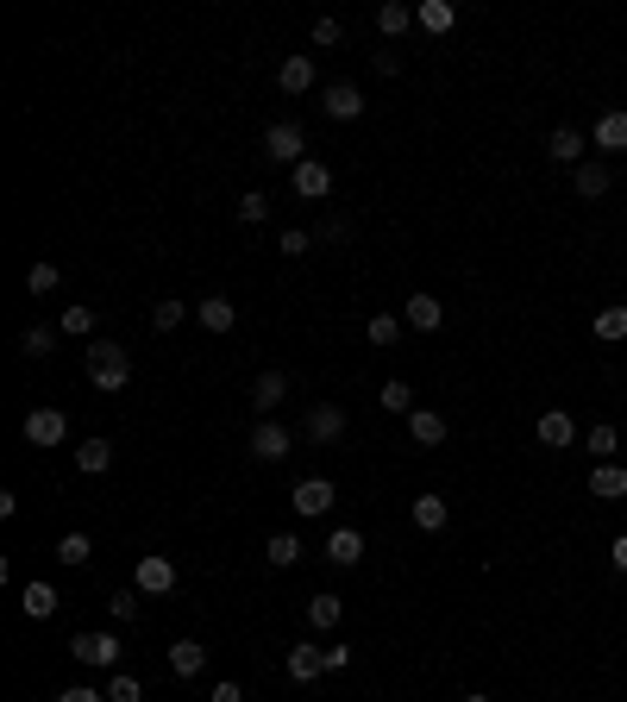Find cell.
Here are the masks:
<instances>
[{
  "instance_id": "obj_1",
  "label": "cell",
  "mask_w": 627,
  "mask_h": 702,
  "mask_svg": "<svg viewBox=\"0 0 627 702\" xmlns=\"http://www.w3.org/2000/svg\"><path fill=\"white\" fill-rule=\"evenodd\" d=\"M88 383L107 389V395H120L132 383V358H126V345H113V339H88Z\"/></svg>"
},
{
  "instance_id": "obj_2",
  "label": "cell",
  "mask_w": 627,
  "mask_h": 702,
  "mask_svg": "<svg viewBox=\"0 0 627 702\" xmlns=\"http://www.w3.org/2000/svg\"><path fill=\"white\" fill-rule=\"evenodd\" d=\"M69 659L95 665V671H113V665H120V634H76V640H69Z\"/></svg>"
},
{
  "instance_id": "obj_3",
  "label": "cell",
  "mask_w": 627,
  "mask_h": 702,
  "mask_svg": "<svg viewBox=\"0 0 627 702\" xmlns=\"http://www.w3.org/2000/svg\"><path fill=\"white\" fill-rule=\"evenodd\" d=\"M301 151H308V132H301L295 120H276V126L264 132V157H270V163H289V170H295Z\"/></svg>"
},
{
  "instance_id": "obj_4",
  "label": "cell",
  "mask_w": 627,
  "mask_h": 702,
  "mask_svg": "<svg viewBox=\"0 0 627 702\" xmlns=\"http://www.w3.org/2000/svg\"><path fill=\"white\" fill-rule=\"evenodd\" d=\"M289 502H295V514H308V521H320V514H327V508L339 502V489H333L327 477H301Z\"/></svg>"
},
{
  "instance_id": "obj_5",
  "label": "cell",
  "mask_w": 627,
  "mask_h": 702,
  "mask_svg": "<svg viewBox=\"0 0 627 702\" xmlns=\"http://www.w3.org/2000/svg\"><path fill=\"white\" fill-rule=\"evenodd\" d=\"M289 189H295L301 201H327V189H333V170H327V163H314V157H301L295 170H289Z\"/></svg>"
},
{
  "instance_id": "obj_6",
  "label": "cell",
  "mask_w": 627,
  "mask_h": 702,
  "mask_svg": "<svg viewBox=\"0 0 627 702\" xmlns=\"http://www.w3.org/2000/svg\"><path fill=\"white\" fill-rule=\"evenodd\" d=\"M301 433H308L314 446H333V439L345 433V408H339V402H314L308 420H301Z\"/></svg>"
},
{
  "instance_id": "obj_7",
  "label": "cell",
  "mask_w": 627,
  "mask_h": 702,
  "mask_svg": "<svg viewBox=\"0 0 627 702\" xmlns=\"http://www.w3.org/2000/svg\"><path fill=\"white\" fill-rule=\"evenodd\" d=\"M251 458H258V464H283L289 458V427L258 420V427H251Z\"/></svg>"
},
{
  "instance_id": "obj_8",
  "label": "cell",
  "mask_w": 627,
  "mask_h": 702,
  "mask_svg": "<svg viewBox=\"0 0 627 702\" xmlns=\"http://www.w3.org/2000/svg\"><path fill=\"white\" fill-rule=\"evenodd\" d=\"M26 439H32V446H63V439H69L63 408H32L26 414Z\"/></svg>"
},
{
  "instance_id": "obj_9",
  "label": "cell",
  "mask_w": 627,
  "mask_h": 702,
  "mask_svg": "<svg viewBox=\"0 0 627 702\" xmlns=\"http://www.w3.org/2000/svg\"><path fill=\"white\" fill-rule=\"evenodd\" d=\"M138 590H145V596H170V590H176V565H170L164 552H145V558H138Z\"/></svg>"
},
{
  "instance_id": "obj_10",
  "label": "cell",
  "mask_w": 627,
  "mask_h": 702,
  "mask_svg": "<svg viewBox=\"0 0 627 702\" xmlns=\"http://www.w3.org/2000/svg\"><path fill=\"white\" fill-rule=\"evenodd\" d=\"M584 151H590V138L577 132V126H559V132L546 138V157H552V163H571V170L584 163Z\"/></svg>"
},
{
  "instance_id": "obj_11",
  "label": "cell",
  "mask_w": 627,
  "mask_h": 702,
  "mask_svg": "<svg viewBox=\"0 0 627 702\" xmlns=\"http://www.w3.org/2000/svg\"><path fill=\"white\" fill-rule=\"evenodd\" d=\"M327 558H333L339 571H352L358 558H364V533H358V527H333V533H327Z\"/></svg>"
},
{
  "instance_id": "obj_12",
  "label": "cell",
  "mask_w": 627,
  "mask_h": 702,
  "mask_svg": "<svg viewBox=\"0 0 627 702\" xmlns=\"http://www.w3.org/2000/svg\"><path fill=\"white\" fill-rule=\"evenodd\" d=\"M414 26L433 32V38H446L458 26V7H452V0H421V7H414Z\"/></svg>"
},
{
  "instance_id": "obj_13",
  "label": "cell",
  "mask_w": 627,
  "mask_h": 702,
  "mask_svg": "<svg viewBox=\"0 0 627 702\" xmlns=\"http://www.w3.org/2000/svg\"><path fill=\"white\" fill-rule=\"evenodd\" d=\"M320 107H327V120H358V113H364V95H358L352 82H333L327 95H320Z\"/></svg>"
},
{
  "instance_id": "obj_14",
  "label": "cell",
  "mask_w": 627,
  "mask_h": 702,
  "mask_svg": "<svg viewBox=\"0 0 627 702\" xmlns=\"http://www.w3.org/2000/svg\"><path fill=\"white\" fill-rule=\"evenodd\" d=\"M201 326L207 333H232V326H239V308H232V295H201Z\"/></svg>"
},
{
  "instance_id": "obj_15",
  "label": "cell",
  "mask_w": 627,
  "mask_h": 702,
  "mask_svg": "<svg viewBox=\"0 0 627 702\" xmlns=\"http://www.w3.org/2000/svg\"><path fill=\"white\" fill-rule=\"evenodd\" d=\"M571 439H577V420H571L565 408H546V414H540V446H552V452H565V446H571Z\"/></svg>"
},
{
  "instance_id": "obj_16",
  "label": "cell",
  "mask_w": 627,
  "mask_h": 702,
  "mask_svg": "<svg viewBox=\"0 0 627 702\" xmlns=\"http://www.w3.org/2000/svg\"><path fill=\"white\" fill-rule=\"evenodd\" d=\"M402 320L414 326V333H439V320H446V308H439V295H408Z\"/></svg>"
},
{
  "instance_id": "obj_17",
  "label": "cell",
  "mask_w": 627,
  "mask_h": 702,
  "mask_svg": "<svg viewBox=\"0 0 627 702\" xmlns=\"http://www.w3.org/2000/svg\"><path fill=\"white\" fill-rule=\"evenodd\" d=\"M408 439H414V446H439V439H446V414H439V408H414L408 414Z\"/></svg>"
},
{
  "instance_id": "obj_18",
  "label": "cell",
  "mask_w": 627,
  "mask_h": 702,
  "mask_svg": "<svg viewBox=\"0 0 627 702\" xmlns=\"http://www.w3.org/2000/svg\"><path fill=\"white\" fill-rule=\"evenodd\" d=\"M276 88H283V95H308V88H314V63H308V57H283V69H276Z\"/></svg>"
},
{
  "instance_id": "obj_19",
  "label": "cell",
  "mask_w": 627,
  "mask_h": 702,
  "mask_svg": "<svg viewBox=\"0 0 627 702\" xmlns=\"http://www.w3.org/2000/svg\"><path fill=\"white\" fill-rule=\"evenodd\" d=\"M170 671H176V677H201V671H207V646H201V640H176V646H170Z\"/></svg>"
},
{
  "instance_id": "obj_20",
  "label": "cell",
  "mask_w": 627,
  "mask_h": 702,
  "mask_svg": "<svg viewBox=\"0 0 627 702\" xmlns=\"http://www.w3.org/2000/svg\"><path fill=\"white\" fill-rule=\"evenodd\" d=\"M283 395H289V377H283V370H264V377L251 383V408H258V414H270L276 402H283Z\"/></svg>"
},
{
  "instance_id": "obj_21",
  "label": "cell",
  "mask_w": 627,
  "mask_h": 702,
  "mask_svg": "<svg viewBox=\"0 0 627 702\" xmlns=\"http://www.w3.org/2000/svg\"><path fill=\"white\" fill-rule=\"evenodd\" d=\"M19 608H26L32 621H51L57 608H63V596L51 590V583H26V596H19Z\"/></svg>"
},
{
  "instance_id": "obj_22",
  "label": "cell",
  "mask_w": 627,
  "mask_h": 702,
  "mask_svg": "<svg viewBox=\"0 0 627 702\" xmlns=\"http://www.w3.org/2000/svg\"><path fill=\"white\" fill-rule=\"evenodd\" d=\"M408 514H414V527H421V533H439V527H446V521H452V508H446V502H439V496H433V489H427V496H414V508H408Z\"/></svg>"
},
{
  "instance_id": "obj_23",
  "label": "cell",
  "mask_w": 627,
  "mask_h": 702,
  "mask_svg": "<svg viewBox=\"0 0 627 702\" xmlns=\"http://www.w3.org/2000/svg\"><path fill=\"white\" fill-rule=\"evenodd\" d=\"M590 496L621 502L627 496V471H621V464H596V471H590Z\"/></svg>"
},
{
  "instance_id": "obj_24",
  "label": "cell",
  "mask_w": 627,
  "mask_h": 702,
  "mask_svg": "<svg viewBox=\"0 0 627 702\" xmlns=\"http://www.w3.org/2000/svg\"><path fill=\"white\" fill-rule=\"evenodd\" d=\"M596 151H627V113L621 107H609L596 120Z\"/></svg>"
},
{
  "instance_id": "obj_25",
  "label": "cell",
  "mask_w": 627,
  "mask_h": 702,
  "mask_svg": "<svg viewBox=\"0 0 627 702\" xmlns=\"http://www.w3.org/2000/svg\"><path fill=\"white\" fill-rule=\"evenodd\" d=\"M320 671H327L320 665V646H289V684H314Z\"/></svg>"
},
{
  "instance_id": "obj_26",
  "label": "cell",
  "mask_w": 627,
  "mask_h": 702,
  "mask_svg": "<svg viewBox=\"0 0 627 702\" xmlns=\"http://www.w3.org/2000/svg\"><path fill=\"white\" fill-rule=\"evenodd\" d=\"M107 464H113V446H107V439H82V446H76V471H82V477H101Z\"/></svg>"
},
{
  "instance_id": "obj_27",
  "label": "cell",
  "mask_w": 627,
  "mask_h": 702,
  "mask_svg": "<svg viewBox=\"0 0 627 702\" xmlns=\"http://www.w3.org/2000/svg\"><path fill=\"white\" fill-rule=\"evenodd\" d=\"M339 615H345V602H339V596H327V590H320V596H308V627L333 634V627H339Z\"/></svg>"
},
{
  "instance_id": "obj_28",
  "label": "cell",
  "mask_w": 627,
  "mask_h": 702,
  "mask_svg": "<svg viewBox=\"0 0 627 702\" xmlns=\"http://www.w3.org/2000/svg\"><path fill=\"white\" fill-rule=\"evenodd\" d=\"M571 182H577V195H584V201H596V195H609V182H615V176H609V163H577V176H571Z\"/></svg>"
},
{
  "instance_id": "obj_29",
  "label": "cell",
  "mask_w": 627,
  "mask_h": 702,
  "mask_svg": "<svg viewBox=\"0 0 627 702\" xmlns=\"http://www.w3.org/2000/svg\"><path fill=\"white\" fill-rule=\"evenodd\" d=\"M264 558H270V565H276V571H295V565H301V540H295V533H270V546H264Z\"/></svg>"
},
{
  "instance_id": "obj_30",
  "label": "cell",
  "mask_w": 627,
  "mask_h": 702,
  "mask_svg": "<svg viewBox=\"0 0 627 702\" xmlns=\"http://www.w3.org/2000/svg\"><path fill=\"white\" fill-rule=\"evenodd\" d=\"M88 558H95V540H88V533H63L57 540V565H88Z\"/></svg>"
},
{
  "instance_id": "obj_31",
  "label": "cell",
  "mask_w": 627,
  "mask_h": 702,
  "mask_svg": "<svg viewBox=\"0 0 627 702\" xmlns=\"http://www.w3.org/2000/svg\"><path fill=\"white\" fill-rule=\"evenodd\" d=\"M414 26V7H396V0H389V7H377V32L383 38H402Z\"/></svg>"
},
{
  "instance_id": "obj_32",
  "label": "cell",
  "mask_w": 627,
  "mask_h": 702,
  "mask_svg": "<svg viewBox=\"0 0 627 702\" xmlns=\"http://www.w3.org/2000/svg\"><path fill=\"white\" fill-rule=\"evenodd\" d=\"M377 402H383V414H414V389H408L402 377H389V383H383V395H377Z\"/></svg>"
},
{
  "instance_id": "obj_33",
  "label": "cell",
  "mask_w": 627,
  "mask_h": 702,
  "mask_svg": "<svg viewBox=\"0 0 627 702\" xmlns=\"http://www.w3.org/2000/svg\"><path fill=\"white\" fill-rule=\"evenodd\" d=\"M57 326H63L69 339H88V333H95V308H88V301H76V308H63Z\"/></svg>"
},
{
  "instance_id": "obj_34",
  "label": "cell",
  "mask_w": 627,
  "mask_h": 702,
  "mask_svg": "<svg viewBox=\"0 0 627 702\" xmlns=\"http://www.w3.org/2000/svg\"><path fill=\"white\" fill-rule=\"evenodd\" d=\"M57 333L63 326H26V333H19V351H26V358H44V351L57 345Z\"/></svg>"
},
{
  "instance_id": "obj_35",
  "label": "cell",
  "mask_w": 627,
  "mask_h": 702,
  "mask_svg": "<svg viewBox=\"0 0 627 702\" xmlns=\"http://www.w3.org/2000/svg\"><path fill=\"white\" fill-rule=\"evenodd\" d=\"M57 283H63V270H57V264H51V257H38V264H32V270H26V289H32V295H51V289H57Z\"/></svg>"
},
{
  "instance_id": "obj_36",
  "label": "cell",
  "mask_w": 627,
  "mask_h": 702,
  "mask_svg": "<svg viewBox=\"0 0 627 702\" xmlns=\"http://www.w3.org/2000/svg\"><path fill=\"white\" fill-rule=\"evenodd\" d=\"M596 339H609V345H615V339H627V308H621V301L596 314Z\"/></svg>"
},
{
  "instance_id": "obj_37",
  "label": "cell",
  "mask_w": 627,
  "mask_h": 702,
  "mask_svg": "<svg viewBox=\"0 0 627 702\" xmlns=\"http://www.w3.org/2000/svg\"><path fill=\"white\" fill-rule=\"evenodd\" d=\"M402 326H408V320H396V314H370L364 333H370V345H396V339H402Z\"/></svg>"
},
{
  "instance_id": "obj_38",
  "label": "cell",
  "mask_w": 627,
  "mask_h": 702,
  "mask_svg": "<svg viewBox=\"0 0 627 702\" xmlns=\"http://www.w3.org/2000/svg\"><path fill=\"white\" fill-rule=\"evenodd\" d=\"M107 702H145V690H138L132 671H113V677H107Z\"/></svg>"
},
{
  "instance_id": "obj_39",
  "label": "cell",
  "mask_w": 627,
  "mask_h": 702,
  "mask_svg": "<svg viewBox=\"0 0 627 702\" xmlns=\"http://www.w3.org/2000/svg\"><path fill=\"white\" fill-rule=\"evenodd\" d=\"M107 615L120 621V627H126V621H138V590H113V596H107Z\"/></svg>"
},
{
  "instance_id": "obj_40",
  "label": "cell",
  "mask_w": 627,
  "mask_h": 702,
  "mask_svg": "<svg viewBox=\"0 0 627 702\" xmlns=\"http://www.w3.org/2000/svg\"><path fill=\"white\" fill-rule=\"evenodd\" d=\"M182 314H189L182 301H157V308H151V326H157V333H176V326H182Z\"/></svg>"
},
{
  "instance_id": "obj_41",
  "label": "cell",
  "mask_w": 627,
  "mask_h": 702,
  "mask_svg": "<svg viewBox=\"0 0 627 702\" xmlns=\"http://www.w3.org/2000/svg\"><path fill=\"white\" fill-rule=\"evenodd\" d=\"M239 220H245V226L270 220V195H258V189H251V195H239Z\"/></svg>"
},
{
  "instance_id": "obj_42",
  "label": "cell",
  "mask_w": 627,
  "mask_h": 702,
  "mask_svg": "<svg viewBox=\"0 0 627 702\" xmlns=\"http://www.w3.org/2000/svg\"><path fill=\"white\" fill-rule=\"evenodd\" d=\"M621 446V433L615 427H590V458H602V464H609V452Z\"/></svg>"
},
{
  "instance_id": "obj_43",
  "label": "cell",
  "mask_w": 627,
  "mask_h": 702,
  "mask_svg": "<svg viewBox=\"0 0 627 702\" xmlns=\"http://www.w3.org/2000/svg\"><path fill=\"white\" fill-rule=\"evenodd\" d=\"M308 245H314V232H301V226H295V232H283V245H276V251H283V257H301Z\"/></svg>"
},
{
  "instance_id": "obj_44",
  "label": "cell",
  "mask_w": 627,
  "mask_h": 702,
  "mask_svg": "<svg viewBox=\"0 0 627 702\" xmlns=\"http://www.w3.org/2000/svg\"><path fill=\"white\" fill-rule=\"evenodd\" d=\"M320 665H327V671H345V665H352V646H320Z\"/></svg>"
},
{
  "instance_id": "obj_45",
  "label": "cell",
  "mask_w": 627,
  "mask_h": 702,
  "mask_svg": "<svg viewBox=\"0 0 627 702\" xmlns=\"http://www.w3.org/2000/svg\"><path fill=\"white\" fill-rule=\"evenodd\" d=\"M339 38H345L339 19H314V44H339Z\"/></svg>"
},
{
  "instance_id": "obj_46",
  "label": "cell",
  "mask_w": 627,
  "mask_h": 702,
  "mask_svg": "<svg viewBox=\"0 0 627 702\" xmlns=\"http://www.w3.org/2000/svg\"><path fill=\"white\" fill-rule=\"evenodd\" d=\"M57 702H107V690H88V684H76V690H57Z\"/></svg>"
},
{
  "instance_id": "obj_47",
  "label": "cell",
  "mask_w": 627,
  "mask_h": 702,
  "mask_svg": "<svg viewBox=\"0 0 627 702\" xmlns=\"http://www.w3.org/2000/svg\"><path fill=\"white\" fill-rule=\"evenodd\" d=\"M207 702H245V690L239 684H214V696H207Z\"/></svg>"
},
{
  "instance_id": "obj_48",
  "label": "cell",
  "mask_w": 627,
  "mask_h": 702,
  "mask_svg": "<svg viewBox=\"0 0 627 702\" xmlns=\"http://www.w3.org/2000/svg\"><path fill=\"white\" fill-rule=\"evenodd\" d=\"M609 565H615V571H627V533H621V540L609 546Z\"/></svg>"
},
{
  "instance_id": "obj_49",
  "label": "cell",
  "mask_w": 627,
  "mask_h": 702,
  "mask_svg": "<svg viewBox=\"0 0 627 702\" xmlns=\"http://www.w3.org/2000/svg\"><path fill=\"white\" fill-rule=\"evenodd\" d=\"M464 702H490V696H477V690H471V696H464Z\"/></svg>"
}]
</instances>
